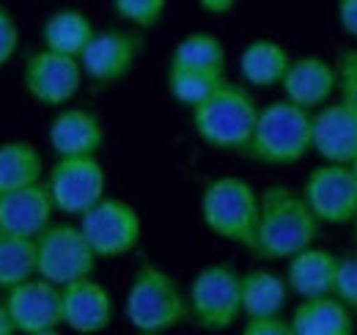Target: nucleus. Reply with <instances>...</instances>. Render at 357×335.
I'll return each instance as SVG.
<instances>
[{"mask_svg":"<svg viewBox=\"0 0 357 335\" xmlns=\"http://www.w3.org/2000/svg\"><path fill=\"white\" fill-rule=\"evenodd\" d=\"M259 225L250 253L264 261H289L291 255L311 248L319 237V217L311 211L303 190L272 184L259 193Z\"/></svg>","mask_w":357,"mask_h":335,"instance_id":"nucleus-1","label":"nucleus"},{"mask_svg":"<svg viewBox=\"0 0 357 335\" xmlns=\"http://www.w3.org/2000/svg\"><path fill=\"white\" fill-rule=\"evenodd\" d=\"M313 151V113L289 102H272L259 110L245 157L261 165H294Z\"/></svg>","mask_w":357,"mask_h":335,"instance_id":"nucleus-2","label":"nucleus"},{"mask_svg":"<svg viewBox=\"0 0 357 335\" xmlns=\"http://www.w3.org/2000/svg\"><path fill=\"white\" fill-rule=\"evenodd\" d=\"M124 313L137 333H171L190 316V299L178 289L176 278L171 272L146 261L137 267L130 283Z\"/></svg>","mask_w":357,"mask_h":335,"instance_id":"nucleus-3","label":"nucleus"},{"mask_svg":"<svg viewBox=\"0 0 357 335\" xmlns=\"http://www.w3.org/2000/svg\"><path fill=\"white\" fill-rule=\"evenodd\" d=\"M259 110L261 107H256V99L250 96V91L245 85L225 80L209 99L195 105L190 113H192L195 135L206 146H212L218 151H239L242 154L256 129Z\"/></svg>","mask_w":357,"mask_h":335,"instance_id":"nucleus-4","label":"nucleus"},{"mask_svg":"<svg viewBox=\"0 0 357 335\" xmlns=\"http://www.w3.org/2000/svg\"><path fill=\"white\" fill-rule=\"evenodd\" d=\"M259 207L261 195L245 179L220 176L204 187L201 220L215 237L250 251L259 225Z\"/></svg>","mask_w":357,"mask_h":335,"instance_id":"nucleus-5","label":"nucleus"},{"mask_svg":"<svg viewBox=\"0 0 357 335\" xmlns=\"http://www.w3.org/2000/svg\"><path fill=\"white\" fill-rule=\"evenodd\" d=\"M190 316L201 330L223 333L234 327L242 311V275L228 264L204 267L190 283Z\"/></svg>","mask_w":357,"mask_h":335,"instance_id":"nucleus-6","label":"nucleus"},{"mask_svg":"<svg viewBox=\"0 0 357 335\" xmlns=\"http://www.w3.org/2000/svg\"><path fill=\"white\" fill-rule=\"evenodd\" d=\"M96 258L80 225H50L36 237V275L61 289L91 278Z\"/></svg>","mask_w":357,"mask_h":335,"instance_id":"nucleus-7","label":"nucleus"},{"mask_svg":"<svg viewBox=\"0 0 357 335\" xmlns=\"http://www.w3.org/2000/svg\"><path fill=\"white\" fill-rule=\"evenodd\" d=\"M55 209L63 214H86L105 198L107 173L99 157H58L45 179Z\"/></svg>","mask_w":357,"mask_h":335,"instance_id":"nucleus-8","label":"nucleus"},{"mask_svg":"<svg viewBox=\"0 0 357 335\" xmlns=\"http://www.w3.org/2000/svg\"><path fill=\"white\" fill-rule=\"evenodd\" d=\"M80 228L99 258H119L132 253L143 234L140 214L132 204L107 195L86 214H80Z\"/></svg>","mask_w":357,"mask_h":335,"instance_id":"nucleus-9","label":"nucleus"},{"mask_svg":"<svg viewBox=\"0 0 357 335\" xmlns=\"http://www.w3.org/2000/svg\"><path fill=\"white\" fill-rule=\"evenodd\" d=\"M303 195L321 225H347L357 220V179L352 165L321 163L305 176Z\"/></svg>","mask_w":357,"mask_h":335,"instance_id":"nucleus-10","label":"nucleus"},{"mask_svg":"<svg viewBox=\"0 0 357 335\" xmlns=\"http://www.w3.org/2000/svg\"><path fill=\"white\" fill-rule=\"evenodd\" d=\"M83 66L80 58L55 52V50H39L25 61L22 69V85L25 91L47 107H61L72 102L83 85Z\"/></svg>","mask_w":357,"mask_h":335,"instance_id":"nucleus-11","label":"nucleus"},{"mask_svg":"<svg viewBox=\"0 0 357 335\" xmlns=\"http://www.w3.org/2000/svg\"><path fill=\"white\" fill-rule=\"evenodd\" d=\"M6 308L22 335H52L63 327V292L39 275L8 289Z\"/></svg>","mask_w":357,"mask_h":335,"instance_id":"nucleus-12","label":"nucleus"},{"mask_svg":"<svg viewBox=\"0 0 357 335\" xmlns=\"http://www.w3.org/2000/svg\"><path fill=\"white\" fill-rule=\"evenodd\" d=\"M140 52H143V39L137 34L110 28L93 34L91 44L80 55V66L93 83L113 85L121 83L132 72Z\"/></svg>","mask_w":357,"mask_h":335,"instance_id":"nucleus-13","label":"nucleus"},{"mask_svg":"<svg viewBox=\"0 0 357 335\" xmlns=\"http://www.w3.org/2000/svg\"><path fill=\"white\" fill-rule=\"evenodd\" d=\"M52 195L45 181L0 190V231L36 239L45 228L52 225Z\"/></svg>","mask_w":357,"mask_h":335,"instance_id":"nucleus-14","label":"nucleus"},{"mask_svg":"<svg viewBox=\"0 0 357 335\" xmlns=\"http://www.w3.org/2000/svg\"><path fill=\"white\" fill-rule=\"evenodd\" d=\"M313 151L324 163L352 165L357 160V107L341 99L313 113Z\"/></svg>","mask_w":357,"mask_h":335,"instance_id":"nucleus-15","label":"nucleus"},{"mask_svg":"<svg viewBox=\"0 0 357 335\" xmlns=\"http://www.w3.org/2000/svg\"><path fill=\"white\" fill-rule=\"evenodd\" d=\"M63 292V327L80 335L102 333L113 322V297L93 278H80Z\"/></svg>","mask_w":357,"mask_h":335,"instance_id":"nucleus-16","label":"nucleus"},{"mask_svg":"<svg viewBox=\"0 0 357 335\" xmlns=\"http://www.w3.org/2000/svg\"><path fill=\"white\" fill-rule=\"evenodd\" d=\"M47 140L58 157H96L105 146V126L86 107H66L50 121Z\"/></svg>","mask_w":357,"mask_h":335,"instance_id":"nucleus-17","label":"nucleus"},{"mask_svg":"<svg viewBox=\"0 0 357 335\" xmlns=\"http://www.w3.org/2000/svg\"><path fill=\"white\" fill-rule=\"evenodd\" d=\"M280 88L289 102L316 113L321 105H327V99L338 88V72L333 64H327L319 55L291 58V66H289Z\"/></svg>","mask_w":357,"mask_h":335,"instance_id":"nucleus-18","label":"nucleus"},{"mask_svg":"<svg viewBox=\"0 0 357 335\" xmlns=\"http://www.w3.org/2000/svg\"><path fill=\"white\" fill-rule=\"evenodd\" d=\"M291 335H352L355 319L335 294L308 297L291 313Z\"/></svg>","mask_w":357,"mask_h":335,"instance_id":"nucleus-19","label":"nucleus"},{"mask_svg":"<svg viewBox=\"0 0 357 335\" xmlns=\"http://www.w3.org/2000/svg\"><path fill=\"white\" fill-rule=\"evenodd\" d=\"M335 269H338V255L311 245L289 258L286 281H289V289L300 299L327 297L335 289Z\"/></svg>","mask_w":357,"mask_h":335,"instance_id":"nucleus-20","label":"nucleus"},{"mask_svg":"<svg viewBox=\"0 0 357 335\" xmlns=\"http://www.w3.org/2000/svg\"><path fill=\"white\" fill-rule=\"evenodd\" d=\"M291 66V55L286 47L272 39H256L239 55V75L253 88H275L283 83L286 72Z\"/></svg>","mask_w":357,"mask_h":335,"instance_id":"nucleus-21","label":"nucleus"},{"mask_svg":"<svg viewBox=\"0 0 357 335\" xmlns=\"http://www.w3.org/2000/svg\"><path fill=\"white\" fill-rule=\"evenodd\" d=\"M289 281L269 269H253L242 275V311L245 319L253 316H275L286 308Z\"/></svg>","mask_w":357,"mask_h":335,"instance_id":"nucleus-22","label":"nucleus"},{"mask_svg":"<svg viewBox=\"0 0 357 335\" xmlns=\"http://www.w3.org/2000/svg\"><path fill=\"white\" fill-rule=\"evenodd\" d=\"M93 34L96 31H93L91 20L77 8H61V11L50 14L45 28H42V39H45L47 50H55V52H63L72 58L83 55Z\"/></svg>","mask_w":357,"mask_h":335,"instance_id":"nucleus-23","label":"nucleus"},{"mask_svg":"<svg viewBox=\"0 0 357 335\" xmlns=\"http://www.w3.org/2000/svg\"><path fill=\"white\" fill-rule=\"evenodd\" d=\"M42 179H45V160L33 143L28 140L0 143V190L36 184Z\"/></svg>","mask_w":357,"mask_h":335,"instance_id":"nucleus-24","label":"nucleus"},{"mask_svg":"<svg viewBox=\"0 0 357 335\" xmlns=\"http://www.w3.org/2000/svg\"><path fill=\"white\" fill-rule=\"evenodd\" d=\"M36 278V239L0 231V289L8 292Z\"/></svg>","mask_w":357,"mask_h":335,"instance_id":"nucleus-25","label":"nucleus"},{"mask_svg":"<svg viewBox=\"0 0 357 335\" xmlns=\"http://www.w3.org/2000/svg\"><path fill=\"white\" fill-rule=\"evenodd\" d=\"M225 72H209V69H187V66H171L168 64V91L184 107H195L204 99H209L220 85L225 83Z\"/></svg>","mask_w":357,"mask_h":335,"instance_id":"nucleus-26","label":"nucleus"},{"mask_svg":"<svg viewBox=\"0 0 357 335\" xmlns=\"http://www.w3.org/2000/svg\"><path fill=\"white\" fill-rule=\"evenodd\" d=\"M171 66H187V69H209V72H225L228 55L223 42L215 34L198 31L190 34L176 44L171 55Z\"/></svg>","mask_w":357,"mask_h":335,"instance_id":"nucleus-27","label":"nucleus"},{"mask_svg":"<svg viewBox=\"0 0 357 335\" xmlns=\"http://www.w3.org/2000/svg\"><path fill=\"white\" fill-rule=\"evenodd\" d=\"M113 8L135 28H157L165 17L168 0H113Z\"/></svg>","mask_w":357,"mask_h":335,"instance_id":"nucleus-28","label":"nucleus"},{"mask_svg":"<svg viewBox=\"0 0 357 335\" xmlns=\"http://www.w3.org/2000/svg\"><path fill=\"white\" fill-rule=\"evenodd\" d=\"M333 294L347 305L357 311V255H338V269H335V289Z\"/></svg>","mask_w":357,"mask_h":335,"instance_id":"nucleus-29","label":"nucleus"},{"mask_svg":"<svg viewBox=\"0 0 357 335\" xmlns=\"http://www.w3.org/2000/svg\"><path fill=\"white\" fill-rule=\"evenodd\" d=\"M335 72H338V91L341 99L357 107V50H344L335 58Z\"/></svg>","mask_w":357,"mask_h":335,"instance_id":"nucleus-30","label":"nucleus"},{"mask_svg":"<svg viewBox=\"0 0 357 335\" xmlns=\"http://www.w3.org/2000/svg\"><path fill=\"white\" fill-rule=\"evenodd\" d=\"M20 50V28L8 8L0 6V66H6Z\"/></svg>","mask_w":357,"mask_h":335,"instance_id":"nucleus-31","label":"nucleus"},{"mask_svg":"<svg viewBox=\"0 0 357 335\" xmlns=\"http://www.w3.org/2000/svg\"><path fill=\"white\" fill-rule=\"evenodd\" d=\"M245 335H291V322H286L280 313L275 316H253L242 327Z\"/></svg>","mask_w":357,"mask_h":335,"instance_id":"nucleus-32","label":"nucleus"},{"mask_svg":"<svg viewBox=\"0 0 357 335\" xmlns=\"http://www.w3.org/2000/svg\"><path fill=\"white\" fill-rule=\"evenodd\" d=\"M338 22L349 36H357V0H338Z\"/></svg>","mask_w":357,"mask_h":335,"instance_id":"nucleus-33","label":"nucleus"},{"mask_svg":"<svg viewBox=\"0 0 357 335\" xmlns=\"http://www.w3.org/2000/svg\"><path fill=\"white\" fill-rule=\"evenodd\" d=\"M198 6L209 14H228L236 6V0H198Z\"/></svg>","mask_w":357,"mask_h":335,"instance_id":"nucleus-34","label":"nucleus"},{"mask_svg":"<svg viewBox=\"0 0 357 335\" xmlns=\"http://www.w3.org/2000/svg\"><path fill=\"white\" fill-rule=\"evenodd\" d=\"M17 333V327H14V322H11V313H8V308H6V299L0 302V335H14Z\"/></svg>","mask_w":357,"mask_h":335,"instance_id":"nucleus-35","label":"nucleus"},{"mask_svg":"<svg viewBox=\"0 0 357 335\" xmlns=\"http://www.w3.org/2000/svg\"><path fill=\"white\" fill-rule=\"evenodd\" d=\"M352 170H355V179H357V160L352 163Z\"/></svg>","mask_w":357,"mask_h":335,"instance_id":"nucleus-36","label":"nucleus"},{"mask_svg":"<svg viewBox=\"0 0 357 335\" xmlns=\"http://www.w3.org/2000/svg\"><path fill=\"white\" fill-rule=\"evenodd\" d=\"M355 242H357V220H355Z\"/></svg>","mask_w":357,"mask_h":335,"instance_id":"nucleus-37","label":"nucleus"}]
</instances>
